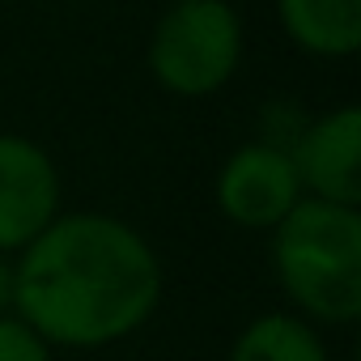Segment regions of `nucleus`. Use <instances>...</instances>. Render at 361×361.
Listing matches in <instances>:
<instances>
[{
  "instance_id": "1a4fd4ad",
  "label": "nucleus",
  "mask_w": 361,
  "mask_h": 361,
  "mask_svg": "<svg viewBox=\"0 0 361 361\" xmlns=\"http://www.w3.org/2000/svg\"><path fill=\"white\" fill-rule=\"evenodd\" d=\"M0 361H56V348L13 310L0 314Z\"/></svg>"
},
{
  "instance_id": "39448f33",
  "label": "nucleus",
  "mask_w": 361,
  "mask_h": 361,
  "mask_svg": "<svg viewBox=\"0 0 361 361\" xmlns=\"http://www.w3.org/2000/svg\"><path fill=\"white\" fill-rule=\"evenodd\" d=\"M213 200L217 213L238 226V230H272L298 200L302 183L289 149H276L268 140H247L238 145L213 178Z\"/></svg>"
},
{
  "instance_id": "9d476101",
  "label": "nucleus",
  "mask_w": 361,
  "mask_h": 361,
  "mask_svg": "<svg viewBox=\"0 0 361 361\" xmlns=\"http://www.w3.org/2000/svg\"><path fill=\"white\" fill-rule=\"evenodd\" d=\"M9 302H13V259L0 255V314L9 310Z\"/></svg>"
},
{
  "instance_id": "f257e3e1",
  "label": "nucleus",
  "mask_w": 361,
  "mask_h": 361,
  "mask_svg": "<svg viewBox=\"0 0 361 361\" xmlns=\"http://www.w3.org/2000/svg\"><path fill=\"white\" fill-rule=\"evenodd\" d=\"M153 243L115 213H60L13 255V302L51 348H111L161 306Z\"/></svg>"
},
{
  "instance_id": "f03ea898",
  "label": "nucleus",
  "mask_w": 361,
  "mask_h": 361,
  "mask_svg": "<svg viewBox=\"0 0 361 361\" xmlns=\"http://www.w3.org/2000/svg\"><path fill=\"white\" fill-rule=\"evenodd\" d=\"M268 234L293 314L314 327H353L361 319V209L302 196Z\"/></svg>"
},
{
  "instance_id": "7ed1b4c3",
  "label": "nucleus",
  "mask_w": 361,
  "mask_h": 361,
  "mask_svg": "<svg viewBox=\"0 0 361 361\" xmlns=\"http://www.w3.org/2000/svg\"><path fill=\"white\" fill-rule=\"evenodd\" d=\"M243 51L247 30L230 0H174L149 35L145 64L157 90L200 102L238 77Z\"/></svg>"
},
{
  "instance_id": "0eeeda50",
  "label": "nucleus",
  "mask_w": 361,
  "mask_h": 361,
  "mask_svg": "<svg viewBox=\"0 0 361 361\" xmlns=\"http://www.w3.org/2000/svg\"><path fill=\"white\" fill-rule=\"evenodd\" d=\"M276 22L314 60H348L361 47V0H276Z\"/></svg>"
},
{
  "instance_id": "6e6552de",
  "label": "nucleus",
  "mask_w": 361,
  "mask_h": 361,
  "mask_svg": "<svg viewBox=\"0 0 361 361\" xmlns=\"http://www.w3.org/2000/svg\"><path fill=\"white\" fill-rule=\"evenodd\" d=\"M226 361H331V353L314 323L293 310H268L234 336Z\"/></svg>"
},
{
  "instance_id": "423d86ee",
  "label": "nucleus",
  "mask_w": 361,
  "mask_h": 361,
  "mask_svg": "<svg viewBox=\"0 0 361 361\" xmlns=\"http://www.w3.org/2000/svg\"><path fill=\"white\" fill-rule=\"evenodd\" d=\"M289 157L302 196L361 209V106L344 102L323 115H310Z\"/></svg>"
},
{
  "instance_id": "20e7f679",
  "label": "nucleus",
  "mask_w": 361,
  "mask_h": 361,
  "mask_svg": "<svg viewBox=\"0 0 361 361\" xmlns=\"http://www.w3.org/2000/svg\"><path fill=\"white\" fill-rule=\"evenodd\" d=\"M64 213V183L56 157L22 136L0 132V255H18Z\"/></svg>"
}]
</instances>
